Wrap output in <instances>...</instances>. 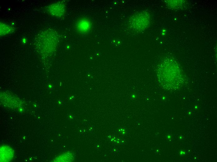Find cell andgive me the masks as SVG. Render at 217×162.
<instances>
[{
  "label": "cell",
  "mask_w": 217,
  "mask_h": 162,
  "mask_svg": "<svg viewBox=\"0 0 217 162\" xmlns=\"http://www.w3.org/2000/svg\"><path fill=\"white\" fill-rule=\"evenodd\" d=\"M166 72V84L170 88L173 89L180 86L183 79L179 67L172 61L171 66Z\"/></svg>",
  "instance_id": "obj_1"
},
{
  "label": "cell",
  "mask_w": 217,
  "mask_h": 162,
  "mask_svg": "<svg viewBox=\"0 0 217 162\" xmlns=\"http://www.w3.org/2000/svg\"><path fill=\"white\" fill-rule=\"evenodd\" d=\"M65 6L62 2H58L50 5L48 10L52 15L58 17H61L64 14Z\"/></svg>",
  "instance_id": "obj_2"
},
{
  "label": "cell",
  "mask_w": 217,
  "mask_h": 162,
  "mask_svg": "<svg viewBox=\"0 0 217 162\" xmlns=\"http://www.w3.org/2000/svg\"><path fill=\"white\" fill-rule=\"evenodd\" d=\"M76 26L80 32H86L89 30L91 27V23L89 20L82 19L77 22Z\"/></svg>",
  "instance_id": "obj_3"
},
{
  "label": "cell",
  "mask_w": 217,
  "mask_h": 162,
  "mask_svg": "<svg viewBox=\"0 0 217 162\" xmlns=\"http://www.w3.org/2000/svg\"><path fill=\"white\" fill-rule=\"evenodd\" d=\"M4 147V148L3 146L5 151L2 147L1 148V153H3L4 154H0V160L1 161L3 159H4L3 161H8L10 160L12 157L13 154V151L11 148L7 146H6V150H5V146Z\"/></svg>",
  "instance_id": "obj_4"
},
{
  "label": "cell",
  "mask_w": 217,
  "mask_h": 162,
  "mask_svg": "<svg viewBox=\"0 0 217 162\" xmlns=\"http://www.w3.org/2000/svg\"><path fill=\"white\" fill-rule=\"evenodd\" d=\"M13 28L7 24L1 22L0 23V35L1 36L4 35L12 31Z\"/></svg>",
  "instance_id": "obj_5"
},
{
  "label": "cell",
  "mask_w": 217,
  "mask_h": 162,
  "mask_svg": "<svg viewBox=\"0 0 217 162\" xmlns=\"http://www.w3.org/2000/svg\"><path fill=\"white\" fill-rule=\"evenodd\" d=\"M172 136L170 134H167L166 136V139L168 140H170L172 139Z\"/></svg>",
  "instance_id": "obj_6"
},
{
  "label": "cell",
  "mask_w": 217,
  "mask_h": 162,
  "mask_svg": "<svg viewBox=\"0 0 217 162\" xmlns=\"http://www.w3.org/2000/svg\"><path fill=\"white\" fill-rule=\"evenodd\" d=\"M179 154L180 155H184L186 154V152L185 151L183 150H181L180 151Z\"/></svg>",
  "instance_id": "obj_7"
},
{
  "label": "cell",
  "mask_w": 217,
  "mask_h": 162,
  "mask_svg": "<svg viewBox=\"0 0 217 162\" xmlns=\"http://www.w3.org/2000/svg\"><path fill=\"white\" fill-rule=\"evenodd\" d=\"M179 138L180 139V140H181V139L182 138V136H181L179 137Z\"/></svg>",
  "instance_id": "obj_8"
}]
</instances>
